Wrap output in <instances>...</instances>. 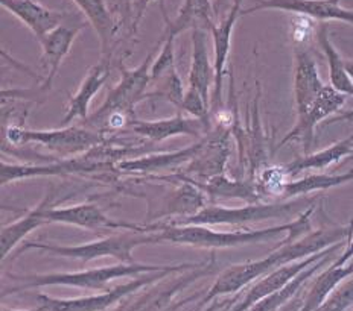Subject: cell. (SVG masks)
<instances>
[{
    "label": "cell",
    "mask_w": 353,
    "mask_h": 311,
    "mask_svg": "<svg viewBox=\"0 0 353 311\" xmlns=\"http://www.w3.org/2000/svg\"><path fill=\"white\" fill-rule=\"evenodd\" d=\"M122 2L125 3V6H127V10H131V2H132V0H122Z\"/></svg>",
    "instance_id": "obj_41"
},
{
    "label": "cell",
    "mask_w": 353,
    "mask_h": 311,
    "mask_svg": "<svg viewBox=\"0 0 353 311\" xmlns=\"http://www.w3.org/2000/svg\"><path fill=\"white\" fill-rule=\"evenodd\" d=\"M314 205L300 214V216L279 226L262 228V229H247V231H215L210 226L204 225H169L156 224L160 229L163 243L168 242L179 246H190L196 249H229L244 246V244L265 243L274 240L277 235L286 233V240L296 242L303 235L312 233L311 216Z\"/></svg>",
    "instance_id": "obj_2"
},
{
    "label": "cell",
    "mask_w": 353,
    "mask_h": 311,
    "mask_svg": "<svg viewBox=\"0 0 353 311\" xmlns=\"http://www.w3.org/2000/svg\"><path fill=\"white\" fill-rule=\"evenodd\" d=\"M315 202V199H297V201H281L276 204H247L244 206H221L208 205L194 216L183 219L176 224L169 225H232L242 226L248 224H259V222L286 219L296 214L299 210L306 208L305 204Z\"/></svg>",
    "instance_id": "obj_6"
},
{
    "label": "cell",
    "mask_w": 353,
    "mask_h": 311,
    "mask_svg": "<svg viewBox=\"0 0 353 311\" xmlns=\"http://www.w3.org/2000/svg\"><path fill=\"white\" fill-rule=\"evenodd\" d=\"M344 100L345 94L336 92L332 85H326L323 88V92L320 93L317 100L314 102V105L309 108L303 116L297 117L296 127L283 137L281 144L277 146V149H281V147L291 142V140H300V142L303 143L305 155H307L314 142L315 127H317L321 120H325L326 117L340 109L344 105Z\"/></svg>",
    "instance_id": "obj_12"
},
{
    "label": "cell",
    "mask_w": 353,
    "mask_h": 311,
    "mask_svg": "<svg viewBox=\"0 0 353 311\" xmlns=\"http://www.w3.org/2000/svg\"><path fill=\"white\" fill-rule=\"evenodd\" d=\"M299 303H288V305H285L281 311H299Z\"/></svg>",
    "instance_id": "obj_37"
},
{
    "label": "cell",
    "mask_w": 353,
    "mask_h": 311,
    "mask_svg": "<svg viewBox=\"0 0 353 311\" xmlns=\"http://www.w3.org/2000/svg\"><path fill=\"white\" fill-rule=\"evenodd\" d=\"M110 162L98 152L97 147L84 153L83 157L72 160L54 161L50 164L32 166V164H8L2 162V175H0V184H12L20 180H29L35 176H55V175H69V173H90L94 170L108 167Z\"/></svg>",
    "instance_id": "obj_9"
},
{
    "label": "cell",
    "mask_w": 353,
    "mask_h": 311,
    "mask_svg": "<svg viewBox=\"0 0 353 311\" xmlns=\"http://www.w3.org/2000/svg\"><path fill=\"white\" fill-rule=\"evenodd\" d=\"M353 277V264L336 266L330 264L329 268L320 273L309 290L303 305L299 311H317L323 302L327 299V296L340 286L345 278Z\"/></svg>",
    "instance_id": "obj_28"
},
{
    "label": "cell",
    "mask_w": 353,
    "mask_h": 311,
    "mask_svg": "<svg viewBox=\"0 0 353 311\" xmlns=\"http://www.w3.org/2000/svg\"><path fill=\"white\" fill-rule=\"evenodd\" d=\"M154 63V54L146 56L142 64L132 70H122V79L112 92H108L104 103L99 109L87 117V122L94 131L104 134L108 129L128 128L134 120V108L139 102L148 98V87L151 84V65Z\"/></svg>",
    "instance_id": "obj_4"
},
{
    "label": "cell",
    "mask_w": 353,
    "mask_h": 311,
    "mask_svg": "<svg viewBox=\"0 0 353 311\" xmlns=\"http://www.w3.org/2000/svg\"><path fill=\"white\" fill-rule=\"evenodd\" d=\"M171 270L143 273V275L128 281V283L108 288V290L98 294L83 296V298L61 299L54 298V296H49L46 293H39L35 298V301L39 302V307H37L35 311H105L123 298H127L128 294L141 290L142 287L156 283V281L165 278L166 275H171Z\"/></svg>",
    "instance_id": "obj_8"
},
{
    "label": "cell",
    "mask_w": 353,
    "mask_h": 311,
    "mask_svg": "<svg viewBox=\"0 0 353 311\" xmlns=\"http://www.w3.org/2000/svg\"><path fill=\"white\" fill-rule=\"evenodd\" d=\"M190 41H192V61L189 70V88H194L210 103V88L215 85V65L209 55L208 29H192Z\"/></svg>",
    "instance_id": "obj_20"
},
{
    "label": "cell",
    "mask_w": 353,
    "mask_h": 311,
    "mask_svg": "<svg viewBox=\"0 0 353 311\" xmlns=\"http://www.w3.org/2000/svg\"><path fill=\"white\" fill-rule=\"evenodd\" d=\"M242 14V5H232V8L227 14V17L215 23L210 28L212 40H213V65H215V85H213V93L210 98V108L218 109L221 102H223V81L225 76L227 61H229V54L232 47V35L233 29L236 26V21Z\"/></svg>",
    "instance_id": "obj_13"
},
{
    "label": "cell",
    "mask_w": 353,
    "mask_h": 311,
    "mask_svg": "<svg viewBox=\"0 0 353 311\" xmlns=\"http://www.w3.org/2000/svg\"><path fill=\"white\" fill-rule=\"evenodd\" d=\"M5 140L12 146L37 143L50 152L58 153L61 160L87 153L105 143V138L99 131H90L81 127H64L48 131L10 127L5 128Z\"/></svg>",
    "instance_id": "obj_7"
},
{
    "label": "cell",
    "mask_w": 353,
    "mask_h": 311,
    "mask_svg": "<svg viewBox=\"0 0 353 311\" xmlns=\"http://www.w3.org/2000/svg\"><path fill=\"white\" fill-rule=\"evenodd\" d=\"M179 108L181 111H185V113H188L190 117L198 118V120L209 125L210 103L205 100L196 90H194V88L188 87V90L185 92V96H183V100Z\"/></svg>",
    "instance_id": "obj_33"
},
{
    "label": "cell",
    "mask_w": 353,
    "mask_h": 311,
    "mask_svg": "<svg viewBox=\"0 0 353 311\" xmlns=\"http://www.w3.org/2000/svg\"><path fill=\"white\" fill-rule=\"evenodd\" d=\"M179 178L185 182L168 196L163 204V210L157 214V219H171L168 224H176V222L194 216L208 206L205 193L200 185L185 175H179Z\"/></svg>",
    "instance_id": "obj_21"
},
{
    "label": "cell",
    "mask_w": 353,
    "mask_h": 311,
    "mask_svg": "<svg viewBox=\"0 0 353 311\" xmlns=\"http://www.w3.org/2000/svg\"><path fill=\"white\" fill-rule=\"evenodd\" d=\"M296 56V72H294V98H296L297 117L303 116L314 105L323 88L317 64L306 49L297 46L294 49Z\"/></svg>",
    "instance_id": "obj_15"
},
{
    "label": "cell",
    "mask_w": 353,
    "mask_h": 311,
    "mask_svg": "<svg viewBox=\"0 0 353 311\" xmlns=\"http://www.w3.org/2000/svg\"><path fill=\"white\" fill-rule=\"evenodd\" d=\"M353 231V217L349 226L335 228V229H320V231L309 233L296 242H281L274 248L270 255L261 258L256 261H247L242 264H234L227 268L224 272L219 273L215 283L205 293L204 298L200 301V305H209L221 296L238 293L242 288L248 287L257 279L268 275L282 266L296 263L297 260H305L314 254L325 250L335 243L344 240V237H349Z\"/></svg>",
    "instance_id": "obj_1"
},
{
    "label": "cell",
    "mask_w": 353,
    "mask_h": 311,
    "mask_svg": "<svg viewBox=\"0 0 353 311\" xmlns=\"http://www.w3.org/2000/svg\"><path fill=\"white\" fill-rule=\"evenodd\" d=\"M156 243H163L159 228L156 231H146V233L127 231L125 234L105 237V239L77 244V246H63V244L26 242L16 250V255L14 257L21 255L25 250L35 249V250H41V253H48L58 257L75 258V260H81V261H93V260H98V258L110 257V258H116V260H119L121 263H136L134 258H132V250L139 246H145V244H156Z\"/></svg>",
    "instance_id": "obj_5"
},
{
    "label": "cell",
    "mask_w": 353,
    "mask_h": 311,
    "mask_svg": "<svg viewBox=\"0 0 353 311\" xmlns=\"http://www.w3.org/2000/svg\"><path fill=\"white\" fill-rule=\"evenodd\" d=\"M352 257H353V231L347 237V248L344 249L343 254H340V257L336 258V260L334 261V264H336V266L347 264V261L350 260Z\"/></svg>",
    "instance_id": "obj_35"
},
{
    "label": "cell",
    "mask_w": 353,
    "mask_h": 311,
    "mask_svg": "<svg viewBox=\"0 0 353 311\" xmlns=\"http://www.w3.org/2000/svg\"><path fill=\"white\" fill-rule=\"evenodd\" d=\"M336 253H338V250L326 255L325 258H321V260H319L317 263H314L312 266H309L306 270H303L300 273V275L294 278L290 284H286L279 292L270 294L268 298H265L261 302H257L256 305L250 311H279L281 308H283L285 305H288V302L292 299V296L300 290L301 286H303L309 278H312L319 270L325 268V266H327L329 261H330V258H332V255H335Z\"/></svg>",
    "instance_id": "obj_30"
},
{
    "label": "cell",
    "mask_w": 353,
    "mask_h": 311,
    "mask_svg": "<svg viewBox=\"0 0 353 311\" xmlns=\"http://www.w3.org/2000/svg\"><path fill=\"white\" fill-rule=\"evenodd\" d=\"M343 120H353V109H352V111H347V113H343V114H340V116L334 117L332 120H327V122H325V125H332V123L343 122Z\"/></svg>",
    "instance_id": "obj_36"
},
{
    "label": "cell",
    "mask_w": 353,
    "mask_h": 311,
    "mask_svg": "<svg viewBox=\"0 0 353 311\" xmlns=\"http://www.w3.org/2000/svg\"><path fill=\"white\" fill-rule=\"evenodd\" d=\"M234 5H242V0H233Z\"/></svg>",
    "instance_id": "obj_42"
},
{
    "label": "cell",
    "mask_w": 353,
    "mask_h": 311,
    "mask_svg": "<svg viewBox=\"0 0 353 311\" xmlns=\"http://www.w3.org/2000/svg\"><path fill=\"white\" fill-rule=\"evenodd\" d=\"M215 21H213V6L210 0H185L176 17L172 21L168 20L166 34L174 35L176 39V35L188 29L192 31L195 28H204L210 31Z\"/></svg>",
    "instance_id": "obj_26"
},
{
    "label": "cell",
    "mask_w": 353,
    "mask_h": 311,
    "mask_svg": "<svg viewBox=\"0 0 353 311\" xmlns=\"http://www.w3.org/2000/svg\"><path fill=\"white\" fill-rule=\"evenodd\" d=\"M196 184L200 185L205 196L210 199H241L247 204H256L262 197L256 182L230 180L225 173L210 178L205 182Z\"/></svg>",
    "instance_id": "obj_25"
},
{
    "label": "cell",
    "mask_w": 353,
    "mask_h": 311,
    "mask_svg": "<svg viewBox=\"0 0 353 311\" xmlns=\"http://www.w3.org/2000/svg\"><path fill=\"white\" fill-rule=\"evenodd\" d=\"M317 39L320 43V47L323 49L329 64V76H330V85H332L336 92H340L345 96H353V79L350 78L347 67H345L344 59L338 54L334 44L330 43L327 35V26L321 25L319 28Z\"/></svg>",
    "instance_id": "obj_31"
},
{
    "label": "cell",
    "mask_w": 353,
    "mask_h": 311,
    "mask_svg": "<svg viewBox=\"0 0 353 311\" xmlns=\"http://www.w3.org/2000/svg\"><path fill=\"white\" fill-rule=\"evenodd\" d=\"M83 26H58L52 32H49L40 43L43 55L41 65L44 70V81L41 84L43 90H50L52 88L54 79L58 75L63 59L69 55L73 41Z\"/></svg>",
    "instance_id": "obj_17"
},
{
    "label": "cell",
    "mask_w": 353,
    "mask_h": 311,
    "mask_svg": "<svg viewBox=\"0 0 353 311\" xmlns=\"http://www.w3.org/2000/svg\"><path fill=\"white\" fill-rule=\"evenodd\" d=\"M2 311H35V310H17V308H8V307H2Z\"/></svg>",
    "instance_id": "obj_40"
},
{
    "label": "cell",
    "mask_w": 353,
    "mask_h": 311,
    "mask_svg": "<svg viewBox=\"0 0 353 311\" xmlns=\"http://www.w3.org/2000/svg\"><path fill=\"white\" fill-rule=\"evenodd\" d=\"M198 264H175V266H157V264H143V263H119L113 266H104V268H94L88 270L78 272H52V273H39V275H11L12 279L21 281V284L5 288L2 298L8 294H14L35 287H49V286H69L85 288V290H107V284L117 278L141 277L143 273L152 272H181L186 269H194Z\"/></svg>",
    "instance_id": "obj_3"
},
{
    "label": "cell",
    "mask_w": 353,
    "mask_h": 311,
    "mask_svg": "<svg viewBox=\"0 0 353 311\" xmlns=\"http://www.w3.org/2000/svg\"><path fill=\"white\" fill-rule=\"evenodd\" d=\"M349 155H353V134L327 147L325 151H320L317 153H307L305 157L296 158L288 162V164H285L283 170L288 175V178H294L299 173L305 172V170L326 169L329 166L336 164V162H340L343 158L349 157Z\"/></svg>",
    "instance_id": "obj_24"
},
{
    "label": "cell",
    "mask_w": 353,
    "mask_h": 311,
    "mask_svg": "<svg viewBox=\"0 0 353 311\" xmlns=\"http://www.w3.org/2000/svg\"><path fill=\"white\" fill-rule=\"evenodd\" d=\"M353 305V278L341 283L317 311H345Z\"/></svg>",
    "instance_id": "obj_32"
},
{
    "label": "cell",
    "mask_w": 353,
    "mask_h": 311,
    "mask_svg": "<svg viewBox=\"0 0 353 311\" xmlns=\"http://www.w3.org/2000/svg\"><path fill=\"white\" fill-rule=\"evenodd\" d=\"M230 147L227 136H216L213 138H205L201 142L200 151L189 161L186 167V175L196 182H205L210 178L224 173L225 162L229 160Z\"/></svg>",
    "instance_id": "obj_18"
},
{
    "label": "cell",
    "mask_w": 353,
    "mask_h": 311,
    "mask_svg": "<svg viewBox=\"0 0 353 311\" xmlns=\"http://www.w3.org/2000/svg\"><path fill=\"white\" fill-rule=\"evenodd\" d=\"M227 3V0H216V3H215V6H216V10H221L223 8V6Z\"/></svg>",
    "instance_id": "obj_39"
},
{
    "label": "cell",
    "mask_w": 353,
    "mask_h": 311,
    "mask_svg": "<svg viewBox=\"0 0 353 311\" xmlns=\"http://www.w3.org/2000/svg\"><path fill=\"white\" fill-rule=\"evenodd\" d=\"M200 147H201V142L176 152L143 155L141 158H127L117 162L116 167L122 173H132V175L134 173L145 175V173L159 172V170L174 169L192 160L196 155V152L200 151Z\"/></svg>",
    "instance_id": "obj_23"
},
{
    "label": "cell",
    "mask_w": 353,
    "mask_h": 311,
    "mask_svg": "<svg viewBox=\"0 0 353 311\" xmlns=\"http://www.w3.org/2000/svg\"><path fill=\"white\" fill-rule=\"evenodd\" d=\"M108 78L110 67L107 61H101L99 64L93 65V67L88 70L87 76L78 88V92L69 99L63 120L64 127H70V123L78 120V118H81L83 122L88 117V108H90L93 98L101 92V88L104 87Z\"/></svg>",
    "instance_id": "obj_22"
},
{
    "label": "cell",
    "mask_w": 353,
    "mask_h": 311,
    "mask_svg": "<svg viewBox=\"0 0 353 311\" xmlns=\"http://www.w3.org/2000/svg\"><path fill=\"white\" fill-rule=\"evenodd\" d=\"M131 132L141 136L152 143H161L168 138L179 137V136H189V137H200L203 131L209 129V125L198 120L194 117H185L183 114H175L174 117L161 118V120L145 122L134 118L128 128Z\"/></svg>",
    "instance_id": "obj_14"
},
{
    "label": "cell",
    "mask_w": 353,
    "mask_h": 311,
    "mask_svg": "<svg viewBox=\"0 0 353 311\" xmlns=\"http://www.w3.org/2000/svg\"><path fill=\"white\" fill-rule=\"evenodd\" d=\"M5 10H8L12 16H16L29 31H31L37 41H41L49 32L63 25L68 17L64 12L49 10L35 0H0Z\"/></svg>",
    "instance_id": "obj_16"
},
{
    "label": "cell",
    "mask_w": 353,
    "mask_h": 311,
    "mask_svg": "<svg viewBox=\"0 0 353 311\" xmlns=\"http://www.w3.org/2000/svg\"><path fill=\"white\" fill-rule=\"evenodd\" d=\"M54 196H55L54 187H49L46 196L41 199V202L37 205L35 208L29 210L21 219L2 228V233H0V244H2L3 261L10 257V254L19 246L20 243H23V240L29 234L48 224L46 211L49 206L54 205Z\"/></svg>",
    "instance_id": "obj_19"
},
{
    "label": "cell",
    "mask_w": 353,
    "mask_h": 311,
    "mask_svg": "<svg viewBox=\"0 0 353 311\" xmlns=\"http://www.w3.org/2000/svg\"><path fill=\"white\" fill-rule=\"evenodd\" d=\"M221 305H223V303H219V302H212V303H209V307L205 308L204 311H215L216 308H219Z\"/></svg>",
    "instance_id": "obj_38"
},
{
    "label": "cell",
    "mask_w": 353,
    "mask_h": 311,
    "mask_svg": "<svg viewBox=\"0 0 353 311\" xmlns=\"http://www.w3.org/2000/svg\"><path fill=\"white\" fill-rule=\"evenodd\" d=\"M350 181H353V170H349L347 173H341V175H327V173L309 175V176L301 178V180H296V181L290 180L283 185L279 199H281V201H288V199L305 196L307 193H314V191L334 189V187H338V185L350 182Z\"/></svg>",
    "instance_id": "obj_29"
},
{
    "label": "cell",
    "mask_w": 353,
    "mask_h": 311,
    "mask_svg": "<svg viewBox=\"0 0 353 311\" xmlns=\"http://www.w3.org/2000/svg\"><path fill=\"white\" fill-rule=\"evenodd\" d=\"M97 31L102 52L107 54L117 31V23L105 0H72Z\"/></svg>",
    "instance_id": "obj_27"
},
{
    "label": "cell",
    "mask_w": 353,
    "mask_h": 311,
    "mask_svg": "<svg viewBox=\"0 0 353 311\" xmlns=\"http://www.w3.org/2000/svg\"><path fill=\"white\" fill-rule=\"evenodd\" d=\"M152 2H157V0H137V2L132 5V10H134V12H132V29H134V31L137 29L139 23H141L146 8H148L150 3Z\"/></svg>",
    "instance_id": "obj_34"
},
{
    "label": "cell",
    "mask_w": 353,
    "mask_h": 311,
    "mask_svg": "<svg viewBox=\"0 0 353 311\" xmlns=\"http://www.w3.org/2000/svg\"><path fill=\"white\" fill-rule=\"evenodd\" d=\"M48 224H63L77 228L94 229H125V231H156V225H136L110 219L97 204H77L72 206H49L46 211Z\"/></svg>",
    "instance_id": "obj_10"
},
{
    "label": "cell",
    "mask_w": 353,
    "mask_h": 311,
    "mask_svg": "<svg viewBox=\"0 0 353 311\" xmlns=\"http://www.w3.org/2000/svg\"><path fill=\"white\" fill-rule=\"evenodd\" d=\"M200 310H201V305H200V303H198V307L194 311H200Z\"/></svg>",
    "instance_id": "obj_43"
},
{
    "label": "cell",
    "mask_w": 353,
    "mask_h": 311,
    "mask_svg": "<svg viewBox=\"0 0 353 311\" xmlns=\"http://www.w3.org/2000/svg\"><path fill=\"white\" fill-rule=\"evenodd\" d=\"M340 2L341 0H257L253 6L242 11L241 16H250L265 10H279L321 21L340 20L353 25V10L343 8Z\"/></svg>",
    "instance_id": "obj_11"
}]
</instances>
